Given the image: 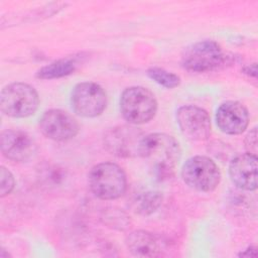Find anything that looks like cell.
Segmentation results:
<instances>
[{"label": "cell", "instance_id": "obj_1", "mask_svg": "<svg viewBox=\"0 0 258 258\" xmlns=\"http://www.w3.org/2000/svg\"><path fill=\"white\" fill-rule=\"evenodd\" d=\"M139 157L146 161L155 177L165 179L173 175L181 157V150L174 137L165 133H151L144 135Z\"/></svg>", "mask_w": 258, "mask_h": 258}, {"label": "cell", "instance_id": "obj_2", "mask_svg": "<svg viewBox=\"0 0 258 258\" xmlns=\"http://www.w3.org/2000/svg\"><path fill=\"white\" fill-rule=\"evenodd\" d=\"M88 181L92 192L103 201L117 200L127 189L126 174L114 162L106 161L94 165L89 172Z\"/></svg>", "mask_w": 258, "mask_h": 258}, {"label": "cell", "instance_id": "obj_3", "mask_svg": "<svg viewBox=\"0 0 258 258\" xmlns=\"http://www.w3.org/2000/svg\"><path fill=\"white\" fill-rule=\"evenodd\" d=\"M230 56L214 40H201L185 47L181 54L182 67L195 73H208L225 67Z\"/></svg>", "mask_w": 258, "mask_h": 258}, {"label": "cell", "instance_id": "obj_4", "mask_svg": "<svg viewBox=\"0 0 258 258\" xmlns=\"http://www.w3.org/2000/svg\"><path fill=\"white\" fill-rule=\"evenodd\" d=\"M120 111L131 125L149 122L156 114L157 101L147 88L134 86L125 89L120 98Z\"/></svg>", "mask_w": 258, "mask_h": 258}, {"label": "cell", "instance_id": "obj_5", "mask_svg": "<svg viewBox=\"0 0 258 258\" xmlns=\"http://www.w3.org/2000/svg\"><path fill=\"white\" fill-rule=\"evenodd\" d=\"M39 106L36 90L25 83L5 86L0 94L1 111L12 118H26L33 115Z\"/></svg>", "mask_w": 258, "mask_h": 258}, {"label": "cell", "instance_id": "obj_6", "mask_svg": "<svg viewBox=\"0 0 258 258\" xmlns=\"http://www.w3.org/2000/svg\"><path fill=\"white\" fill-rule=\"evenodd\" d=\"M183 182L192 189L210 192L217 188L221 181V171L216 162L208 156L196 155L182 165Z\"/></svg>", "mask_w": 258, "mask_h": 258}, {"label": "cell", "instance_id": "obj_7", "mask_svg": "<svg viewBox=\"0 0 258 258\" xmlns=\"http://www.w3.org/2000/svg\"><path fill=\"white\" fill-rule=\"evenodd\" d=\"M73 110L80 116L95 118L107 107V94L104 89L93 82L77 84L71 93Z\"/></svg>", "mask_w": 258, "mask_h": 258}, {"label": "cell", "instance_id": "obj_8", "mask_svg": "<svg viewBox=\"0 0 258 258\" xmlns=\"http://www.w3.org/2000/svg\"><path fill=\"white\" fill-rule=\"evenodd\" d=\"M143 137L144 134L140 129L131 125H120L107 130L103 142L104 147L111 154L122 158H132L139 156Z\"/></svg>", "mask_w": 258, "mask_h": 258}, {"label": "cell", "instance_id": "obj_9", "mask_svg": "<svg viewBox=\"0 0 258 258\" xmlns=\"http://www.w3.org/2000/svg\"><path fill=\"white\" fill-rule=\"evenodd\" d=\"M41 133L53 141H68L77 136L80 125L73 115L60 109L45 111L38 123Z\"/></svg>", "mask_w": 258, "mask_h": 258}, {"label": "cell", "instance_id": "obj_10", "mask_svg": "<svg viewBox=\"0 0 258 258\" xmlns=\"http://www.w3.org/2000/svg\"><path fill=\"white\" fill-rule=\"evenodd\" d=\"M176 122L181 133L189 140L203 141L211 135V118L206 110L194 105H184L176 111Z\"/></svg>", "mask_w": 258, "mask_h": 258}, {"label": "cell", "instance_id": "obj_11", "mask_svg": "<svg viewBox=\"0 0 258 258\" xmlns=\"http://www.w3.org/2000/svg\"><path fill=\"white\" fill-rule=\"evenodd\" d=\"M0 147L3 156L14 162L27 161L33 156L36 150V145L31 136L17 129L2 131Z\"/></svg>", "mask_w": 258, "mask_h": 258}, {"label": "cell", "instance_id": "obj_12", "mask_svg": "<svg viewBox=\"0 0 258 258\" xmlns=\"http://www.w3.org/2000/svg\"><path fill=\"white\" fill-rule=\"evenodd\" d=\"M219 129L228 135L243 133L249 125L247 108L238 101H227L220 105L216 113Z\"/></svg>", "mask_w": 258, "mask_h": 258}, {"label": "cell", "instance_id": "obj_13", "mask_svg": "<svg viewBox=\"0 0 258 258\" xmlns=\"http://www.w3.org/2000/svg\"><path fill=\"white\" fill-rule=\"evenodd\" d=\"M229 175L238 188L255 190L257 188V155L247 152L235 156L229 164Z\"/></svg>", "mask_w": 258, "mask_h": 258}, {"label": "cell", "instance_id": "obj_14", "mask_svg": "<svg viewBox=\"0 0 258 258\" xmlns=\"http://www.w3.org/2000/svg\"><path fill=\"white\" fill-rule=\"evenodd\" d=\"M125 244L128 251L137 257H159L165 251V244L161 238L145 230L130 232Z\"/></svg>", "mask_w": 258, "mask_h": 258}, {"label": "cell", "instance_id": "obj_15", "mask_svg": "<svg viewBox=\"0 0 258 258\" xmlns=\"http://www.w3.org/2000/svg\"><path fill=\"white\" fill-rule=\"evenodd\" d=\"M76 68L77 62L74 58H60L39 69L36 73V78L41 80H52L62 78L74 73Z\"/></svg>", "mask_w": 258, "mask_h": 258}, {"label": "cell", "instance_id": "obj_16", "mask_svg": "<svg viewBox=\"0 0 258 258\" xmlns=\"http://www.w3.org/2000/svg\"><path fill=\"white\" fill-rule=\"evenodd\" d=\"M163 196L157 190H147L137 195L132 203L133 210L141 216H149L153 214L160 206Z\"/></svg>", "mask_w": 258, "mask_h": 258}, {"label": "cell", "instance_id": "obj_17", "mask_svg": "<svg viewBox=\"0 0 258 258\" xmlns=\"http://www.w3.org/2000/svg\"><path fill=\"white\" fill-rule=\"evenodd\" d=\"M147 76L156 84L166 89L176 88L180 84V78L177 75L167 72L166 70L158 67L149 68L147 70Z\"/></svg>", "mask_w": 258, "mask_h": 258}, {"label": "cell", "instance_id": "obj_18", "mask_svg": "<svg viewBox=\"0 0 258 258\" xmlns=\"http://www.w3.org/2000/svg\"><path fill=\"white\" fill-rule=\"evenodd\" d=\"M104 219L107 225L117 230L123 231L127 229L130 225V220L128 216L125 213L118 210H114V209L106 212Z\"/></svg>", "mask_w": 258, "mask_h": 258}, {"label": "cell", "instance_id": "obj_19", "mask_svg": "<svg viewBox=\"0 0 258 258\" xmlns=\"http://www.w3.org/2000/svg\"><path fill=\"white\" fill-rule=\"evenodd\" d=\"M15 186V179L12 172L5 166L0 167V197L4 198L11 194Z\"/></svg>", "mask_w": 258, "mask_h": 258}, {"label": "cell", "instance_id": "obj_20", "mask_svg": "<svg viewBox=\"0 0 258 258\" xmlns=\"http://www.w3.org/2000/svg\"><path fill=\"white\" fill-rule=\"evenodd\" d=\"M245 147L248 153L257 155V128H252L245 137Z\"/></svg>", "mask_w": 258, "mask_h": 258}, {"label": "cell", "instance_id": "obj_21", "mask_svg": "<svg viewBox=\"0 0 258 258\" xmlns=\"http://www.w3.org/2000/svg\"><path fill=\"white\" fill-rule=\"evenodd\" d=\"M240 257H256L257 256V247L249 246L246 250L239 254Z\"/></svg>", "mask_w": 258, "mask_h": 258}, {"label": "cell", "instance_id": "obj_22", "mask_svg": "<svg viewBox=\"0 0 258 258\" xmlns=\"http://www.w3.org/2000/svg\"><path fill=\"white\" fill-rule=\"evenodd\" d=\"M245 74H248L249 76H253V77H256V64L253 63L252 66H248L245 68L244 70Z\"/></svg>", "mask_w": 258, "mask_h": 258}]
</instances>
